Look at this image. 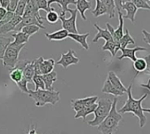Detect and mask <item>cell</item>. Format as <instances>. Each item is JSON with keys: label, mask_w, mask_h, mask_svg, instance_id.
Wrapping results in <instances>:
<instances>
[{"label": "cell", "mask_w": 150, "mask_h": 134, "mask_svg": "<svg viewBox=\"0 0 150 134\" xmlns=\"http://www.w3.org/2000/svg\"><path fill=\"white\" fill-rule=\"evenodd\" d=\"M132 82L130 84L129 87L127 88V92H126L127 100L124 104V106L119 109L118 113L121 115L126 113H132L134 116H136L139 119V127L143 128L147 122V118L143 112L142 102L145 99L148 97V93H145L139 99H134L132 94Z\"/></svg>", "instance_id": "1"}, {"label": "cell", "mask_w": 150, "mask_h": 134, "mask_svg": "<svg viewBox=\"0 0 150 134\" xmlns=\"http://www.w3.org/2000/svg\"><path fill=\"white\" fill-rule=\"evenodd\" d=\"M117 99L115 98L112 101L111 109L106 118L97 126L98 130L102 134H114L119 126L120 122L123 120V116L117 110Z\"/></svg>", "instance_id": "2"}, {"label": "cell", "mask_w": 150, "mask_h": 134, "mask_svg": "<svg viewBox=\"0 0 150 134\" xmlns=\"http://www.w3.org/2000/svg\"><path fill=\"white\" fill-rule=\"evenodd\" d=\"M29 97L35 101L36 107H43L46 104H51L55 106L60 101V92L49 91V90H35L29 89Z\"/></svg>", "instance_id": "3"}, {"label": "cell", "mask_w": 150, "mask_h": 134, "mask_svg": "<svg viewBox=\"0 0 150 134\" xmlns=\"http://www.w3.org/2000/svg\"><path fill=\"white\" fill-rule=\"evenodd\" d=\"M112 106V100L110 99H98L97 107L94 111L95 118L91 121H88V124L92 127L98 126L109 115Z\"/></svg>", "instance_id": "4"}, {"label": "cell", "mask_w": 150, "mask_h": 134, "mask_svg": "<svg viewBox=\"0 0 150 134\" xmlns=\"http://www.w3.org/2000/svg\"><path fill=\"white\" fill-rule=\"evenodd\" d=\"M24 46L25 44L16 45L11 43L6 48L5 54L3 56V59H2L4 67H6V68H10V69H14L16 64L19 61V54L21 51L24 48Z\"/></svg>", "instance_id": "5"}, {"label": "cell", "mask_w": 150, "mask_h": 134, "mask_svg": "<svg viewBox=\"0 0 150 134\" xmlns=\"http://www.w3.org/2000/svg\"><path fill=\"white\" fill-rule=\"evenodd\" d=\"M71 16L70 18H66L64 15H59V20L61 21V25L64 29H65L69 34H77L78 33V29L76 25V19H77V14L78 11L77 9H71Z\"/></svg>", "instance_id": "6"}, {"label": "cell", "mask_w": 150, "mask_h": 134, "mask_svg": "<svg viewBox=\"0 0 150 134\" xmlns=\"http://www.w3.org/2000/svg\"><path fill=\"white\" fill-rule=\"evenodd\" d=\"M118 21H119V25L116 29L110 23H106L107 29L110 33L113 42L117 44H119V40L124 36V18H123L122 12H118Z\"/></svg>", "instance_id": "7"}, {"label": "cell", "mask_w": 150, "mask_h": 134, "mask_svg": "<svg viewBox=\"0 0 150 134\" xmlns=\"http://www.w3.org/2000/svg\"><path fill=\"white\" fill-rule=\"evenodd\" d=\"M80 62V59L77 57L75 52L70 49L66 53H62L61 58L57 60V64L62 66L64 69H67L71 65H76Z\"/></svg>", "instance_id": "8"}, {"label": "cell", "mask_w": 150, "mask_h": 134, "mask_svg": "<svg viewBox=\"0 0 150 134\" xmlns=\"http://www.w3.org/2000/svg\"><path fill=\"white\" fill-rule=\"evenodd\" d=\"M98 99H99L98 96H90V97H87L83 99H74L71 100V105L72 109L75 112H77L87 106L96 103Z\"/></svg>", "instance_id": "9"}, {"label": "cell", "mask_w": 150, "mask_h": 134, "mask_svg": "<svg viewBox=\"0 0 150 134\" xmlns=\"http://www.w3.org/2000/svg\"><path fill=\"white\" fill-rule=\"evenodd\" d=\"M21 20H22V16H19V15L14 14L9 22L4 24L2 26H0V35L5 36V35L8 34L9 32L14 31L15 28L20 24Z\"/></svg>", "instance_id": "10"}, {"label": "cell", "mask_w": 150, "mask_h": 134, "mask_svg": "<svg viewBox=\"0 0 150 134\" xmlns=\"http://www.w3.org/2000/svg\"><path fill=\"white\" fill-rule=\"evenodd\" d=\"M23 16H33V17L36 18L41 24L43 25V18L40 15L39 10L36 6L35 0H31V1L28 2Z\"/></svg>", "instance_id": "11"}, {"label": "cell", "mask_w": 150, "mask_h": 134, "mask_svg": "<svg viewBox=\"0 0 150 134\" xmlns=\"http://www.w3.org/2000/svg\"><path fill=\"white\" fill-rule=\"evenodd\" d=\"M122 52V54L118 57V59H123L125 58H128L130 59L132 61H134L137 57H136V52H146L147 49L145 48V47H141V46H136L134 48H120V50Z\"/></svg>", "instance_id": "12"}, {"label": "cell", "mask_w": 150, "mask_h": 134, "mask_svg": "<svg viewBox=\"0 0 150 134\" xmlns=\"http://www.w3.org/2000/svg\"><path fill=\"white\" fill-rule=\"evenodd\" d=\"M28 25H36V26H38L40 29H45L46 28H45V26L44 25H42V24H41L40 22H39V21L36 19V18H35V17H33V16H22V20H21V21L20 22V24L15 28V32H19V31H21V29L23 28V27H26V26H28Z\"/></svg>", "instance_id": "13"}, {"label": "cell", "mask_w": 150, "mask_h": 134, "mask_svg": "<svg viewBox=\"0 0 150 134\" xmlns=\"http://www.w3.org/2000/svg\"><path fill=\"white\" fill-rule=\"evenodd\" d=\"M122 10L126 11V14L123 15V18L125 20H130L132 23H134L135 22V15L138 11V9L134 6V4L132 2L125 3L122 5Z\"/></svg>", "instance_id": "14"}, {"label": "cell", "mask_w": 150, "mask_h": 134, "mask_svg": "<svg viewBox=\"0 0 150 134\" xmlns=\"http://www.w3.org/2000/svg\"><path fill=\"white\" fill-rule=\"evenodd\" d=\"M54 3H57L60 6H61V15H64L65 16V14L66 13H70L71 9H69L68 8V6L69 5H76V0H48V6L50 8V6Z\"/></svg>", "instance_id": "15"}, {"label": "cell", "mask_w": 150, "mask_h": 134, "mask_svg": "<svg viewBox=\"0 0 150 134\" xmlns=\"http://www.w3.org/2000/svg\"><path fill=\"white\" fill-rule=\"evenodd\" d=\"M107 79H108V80L111 83V85H112L115 88H117L118 91H120V92H124V93H126L127 88L123 85V83L121 82L120 78H119L113 71H110V72H109Z\"/></svg>", "instance_id": "16"}, {"label": "cell", "mask_w": 150, "mask_h": 134, "mask_svg": "<svg viewBox=\"0 0 150 134\" xmlns=\"http://www.w3.org/2000/svg\"><path fill=\"white\" fill-rule=\"evenodd\" d=\"M90 34L88 32V33H85V34H69L68 35V37L71 38L72 40H74L75 42H77L78 44H80L81 45V47L85 50H88L89 49V45L88 44V37Z\"/></svg>", "instance_id": "17"}, {"label": "cell", "mask_w": 150, "mask_h": 134, "mask_svg": "<svg viewBox=\"0 0 150 134\" xmlns=\"http://www.w3.org/2000/svg\"><path fill=\"white\" fill-rule=\"evenodd\" d=\"M94 27L97 29V34L95 36V37L93 38V40H92V42L93 43H96L99 39H101V38H103V39H104L105 40V42L106 41H113L112 40V37H111V35H110V33L109 32V30L106 29H102L99 25H97L96 23V24H94Z\"/></svg>", "instance_id": "18"}, {"label": "cell", "mask_w": 150, "mask_h": 134, "mask_svg": "<svg viewBox=\"0 0 150 134\" xmlns=\"http://www.w3.org/2000/svg\"><path fill=\"white\" fill-rule=\"evenodd\" d=\"M55 60L54 59L50 58L48 59H42L40 62V71L42 75H45L48 73H50L53 71L54 67H55Z\"/></svg>", "instance_id": "19"}, {"label": "cell", "mask_w": 150, "mask_h": 134, "mask_svg": "<svg viewBox=\"0 0 150 134\" xmlns=\"http://www.w3.org/2000/svg\"><path fill=\"white\" fill-rule=\"evenodd\" d=\"M43 83H44V86H45V90H49V91H54L53 88V84L57 80V75L55 71H52L50 73L45 74V75H42Z\"/></svg>", "instance_id": "20"}, {"label": "cell", "mask_w": 150, "mask_h": 134, "mask_svg": "<svg viewBox=\"0 0 150 134\" xmlns=\"http://www.w3.org/2000/svg\"><path fill=\"white\" fill-rule=\"evenodd\" d=\"M102 92L103 93L111 94V95H113L115 97H120V96H124L125 94V93L118 91L117 88H115L108 79L105 80V82L103 84V89H102Z\"/></svg>", "instance_id": "21"}, {"label": "cell", "mask_w": 150, "mask_h": 134, "mask_svg": "<svg viewBox=\"0 0 150 134\" xmlns=\"http://www.w3.org/2000/svg\"><path fill=\"white\" fill-rule=\"evenodd\" d=\"M68 35H69V33L64 29L57 30V31H55L53 33H45V37L50 41H61V40H64V39L68 37Z\"/></svg>", "instance_id": "22"}, {"label": "cell", "mask_w": 150, "mask_h": 134, "mask_svg": "<svg viewBox=\"0 0 150 134\" xmlns=\"http://www.w3.org/2000/svg\"><path fill=\"white\" fill-rule=\"evenodd\" d=\"M76 9L79 11L81 18L84 21H87V17L85 15V13L87 10H89L91 8V3L88 2V0H76Z\"/></svg>", "instance_id": "23"}, {"label": "cell", "mask_w": 150, "mask_h": 134, "mask_svg": "<svg viewBox=\"0 0 150 134\" xmlns=\"http://www.w3.org/2000/svg\"><path fill=\"white\" fill-rule=\"evenodd\" d=\"M96 107H97V103H95V104L87 106V107H83L82 109L77 111L76 114H75V115H74V117L76 118V119H78V118H82V119L84 120V122H86V117H87L88 115L94 113V111L96 110Z\"/></svg>", "instance_id": "24"}, {"label": "cell", "mask_w": 150, "mask_h": 134, "mask_svg": "<svg viewBox=\"0 0 150 134\" xmlns=\"http://www.w3.org/2000/svg\"><path fill=\"white\" fill-rule=\"evenodd\" d=\"M11 37L13 38H14L13 42H12V43L14 44H16V45L26 44L29 41V37H30L28 35H26L25 33H23L22 31L15 32L14 34H12Z\"/></svg>", "instance_id": "25"}, {"label": "cell", "mask_w": 150, "mask_h": 134, "mask_svg": "<svg viewBox=\"0 0 150 134\" xmlns=\"http://www.w3.org/2000/svg\"><path fill=\"white\" fill-rule=\"evenodd\" d=\"M102 50L103 51H109L110 52L111 56L115 57L117 51L120 50V45H119V44H117L113 41H106L105 44L103 45Z\"/></svg>", "instance_id": "26"}, {"label": "cell", "mask_w": 150, "mask_h": 134, "mask_svg": "<svg viewBox=\"0 0 150 134\" xmlns=\"http://www.w3.org/2000/svg\"><path fill=\"white\" fill-rule=\"evenodd\" d=\"M12 39H13V37L11 36L10 37H5V36L0 35V59H3V56L5 54L6 48L13 42Z\"/></svg>", "instance_id": "27"}, {"label": "cell", "mask_w": 150, "mask_h": 134, "mask_svg": "<svg viewBox=\"0 0 150 134\" xmlns=\"http://www.w3.org/2000/svg\"><path fill=\"white\" fill-rule=\"evenodd\" d=\"M100 1L105 6L107 9V14H109V18H114L116 15V6L114 0H100Z\"/></svg>", "instance_id": "28"}, {"label": "cell", "mask_w": 150, "mask_h": 134, "mask_svg": "<svg viewBox=\"0 0 150 134\" xmlns=\"http://www.w3.org/2000/svg\"><path fill=\"white\" fill-rule=\"evenodd\" d=\"M128 44H135V40L130 35L129 30L125 29V34H124L122 38L119 40V45L120 48H126Z\"/></svg>", "instance_id": "29"}, {"label": "cell", "mask_w": 150, "mask_h": 134, "mask_svg": "<svg viewBox=\"0 0 150 134\" xmlns=\"http://www.w3.org/2000/svg\"><path fill=\"white\" fill-rule=\"evenodd\" d=\"M146 68V62L144 58H137L133 61V69L135 70L136 73H144Z\"/></svg>", "instance_id": "30"}, {"label": "cell", "mask_w": 150, "mask_h": 134, "mask_svg": "<svg viewBox=\"0 0 150 134\" xmlns=\"http://www.w3.org/2000/svg\"><path fill=\"white\" fill-rule=\"evenodd\" d=\"M35 76V70H34V65L33 60L30 61L23 70V77L28 81V83L32 82V78Z\"/></svg>", "instance_id": "31"}, {"label": "cell", "mask_w": 150, "mask_h": 134, "mask_svg": "<svg viewBox=\"0 0 150 134\" xmlns=\"http://www.w3.org/2000/svg\"><path fill=\"white\" fill-rule=\"evenodd\" d=\"M107 14V9L105 6L100 1V0H96V8L92 11V14L95 17H100Z\"/></svg>", "instance_id": "32"}, {"label": "cell", "mask_w": 150, "mask_h": 134, "mask_svg": "<svg viewBox=\"0 0 150 134\" xmlns=\"http://www.w3.org/2000/svg\"><path fill=\"white\" fill-rule=\"evenodd\" d=\"M10 78L12 81H13L14 83H19L22 78H23V71L19 70V69H13L12 71L10 72V75H9Z\"/></svg>", "instance_id": "33"}, {"label": "cell", "mask_w": 150, "mask_h": 134, "mask_svg": "<svg viewBox=\"0 0 150 134\" xmlns=\"http://www.w3.org/2000/svg\"><path fill=\"white\" fill-rule=\"evenodd\" d=\"M39 30H40V28L38 26H36V25H28V26L23 27L21 31H22L23 33H25L28 37H31L34 34L37 33Z\"/></svg>", "instance_id": "34"}, {"label": "cell", "mask_w": 150, "mask_h": 134, "mask_svg": "<svg viewBox=\"0 0 150 134\" xmlns=\"http://www.w3.org/2000/svg\"><path fill=\"white\" fill-rule=\"evenodd\" d=\"M32 82L35 85V90H44L45 89L42 75H35L32 78Z\"/></svg>", "instance_id": "35"}, {"label": "cell", "mask_w": 150, "mask_h": 134, "mask_svg": "<svg viewBox=\"0 0 150 134\" xmlns=\"http://www.w3.org/2000/svg\"><path fill=\"white\" fill-rule=\"evenodd\" d=\"M27 4H28V2L26 1V0H20L18 5H17V7L14 11V14L19 15V16H23Z\"/></svg>", "instance_id": "36"}, {"label": "cell", "mask_w": 150, "mask_h": 134, "mask_svg": "<svg viewBox=\"0 0 150 134\" xmlns=\"http://www.w3.org/2000/svg\"><path fill=\"white\" fill-rule=\"evenodd\" d=\"M36 6L38 8V10H43L45 12H50L51 10H53L52 8H50L48 6V0H35Z\"/></svg>", "instance_id": "37"}, {"label": "cell", "mask_w": 150, "mask_h": 134, "mask_svg": "<svg viewBox=\"0 0 150 134\" xmlns=\"http://www.w3.org/2000/svg\"><path fill=\"white\" fill-rule=\"evenodd\" d=\"M58 19H59V15L54 10L48 12L46 14V20L49 23H51V24L56 23L58 21Z\"/></svg>", "instance_id": "38"}, {"label": "cell", "mask_w": 150, "mask_h": 134, "mask_svg": "<svg viewBox=\"0 0 150 134\" xmlns=\"http://www.w3.org/2000/svg\"><path fill=\"white\" fill-rule=\"evenodd\" d=\"M132 3L137 7V9L150 10V6L145 1V0H132Z\"/></svg>", "instance_id": "39"}, {"label": "cell", "mask_w": 150, "mask_h": 134, "mask_svg": "<svg viewBox=\"0 0 150 134\" xmlns=\"http://www.w3.org/2000/svg\"><path fill=\"white\" fill-rule=\"evenodd\" d=\"M28 81L26 80V79L23 77L19 83H17V86L19 87V89L21 90V92H23V93H28V94L29 89H28Z\"/></svg>", "instance_id": "40"}, {"label": "cell", "mask_w": 150, "mask_h": 134, "mask_svg": "<svg viewBox=\"0 0 150 134\" xmlns=\"http://www.w3.org/2000/svg\"><path fill=\"white\" fill-rule=\"evenodd\" d=\"M13 15H14V13L7 11V13H6L5 18H4L1 21H0V26H2V25H4V24H6V23L9 22V21L12 20V18L13 17Z\"/></svg>", "instance_id": "41"}, {"label": "cell", "mask_w": 150, "mask_h": 134, "mask_svg": "<svg viewBox=\"0 0 150 134\" xmlns=\"http://www.w3.org/2000/svg\"><path fill=\"white\" fill-rule=\"evenodd\" d=\"M19 1H20V0H10L9 6H8V7H7L6 10L9 11V12L14 13V11H15V9H16V7H17V5H18Z\"/></svg>", "instance_id": "42"}, {"label": "cell", "mask_w": 150, "mask_h": 134, "mask_svg": "<svg viewBox=\"0 0 150 134\" xmlns=\"http://www.w3.org/2000/svg\"><path fill=\"white\" fill-rule=\"evenodd\" d=\"M142 35H143V41L150 45V32L143 29L142 30Z\"/></svg>", "instance_id": "43"}, {"label": "cell", "mask_w": 150, "mask_h": 134, "mask_svg": "<svg viewBox=\"0 0 150 134\" xmlns=\"http://www.w3.org/2000/svg\"><path fill=\"white\" fill-rule=\"evenodd\" d=\"M140 86L142 88H145V89H146L147 91L150 92V78H149L147 84H141ZM143 112L144 113H150V108H143Z\"/></svg>", "instance_id": "44"}, {"label": "cell", "mask_w": 150, "mask_h": 134, "mask_svg": "<svg viewBox=\"0 0 150 134\" xmlns=\"http://www.w3.org/2000/svg\"><path fill=\"white\" fill-rule=\"evenodd\" d=\"M144 59L146 62V70L144 71V73L146 75H150V54L146 56Z\"/></svg>", "instance_id": "45"}, {"label": "cell", "mask_w": 150, "mask_h": 134, "mask_svg": "<svg viewBox=\"0 0 150 134\" xmlns=\"http://www.w3.org/2000/svg\"><path fill=\"white\" fill-rule=\"evenodd\" d=\"M115 3V6H116V10L118 12H121L122 10V5H123V0H114Z\"/></svg>", "instance_id": "46"}, {"label": "cell", "mask_w": 150, "mask_h": 134, "mask_svg": "<svg viewBox=\"0 0 150 134\" xmlns=\"http://www.w3.org/2000/svg\"><path fill=\"white\" fill-rule=\"evenodd\" d=\"M9 2H10V0H0V6L5 9H7L9 6Z\"/></svg>", "instance_id": "47"}, {"label": "cell", "mask_w": 150, "mask_h": 134, "mask_svg": "<svg viewBox=\"0 0 150 134\" xmlns=\"http://www.w3.org/2000/svg\"><path fill=\"white\" fill-rule=\"evenodd\" d=\"M6 13H7V10H6V9H5V8H3V7L0 6V21H1L5 18Z\"/></svg>", "instance_id": "48"}, {"label": "cell", "mask_w": 150, "mask_h": 134, "mask_svg": "<svg viewBox=\"0 0 150 134\" xmlns=\"http://www.w3.org/2000/svg\"><path fill=\"white\" fill-rule=\"evenodd\" d=\"M27 134H38V133L36 131V128L34 125H32V128L29 129V130L27 132Z\"/></svg>", "instance_id": "49"}, {"label": "cell", "mask_w": 150, "mask_h": 134, "mask_svg": "<svg viewBox=\"0 0 150 134\" xmlns=\"http://www.w3.org/2000/svg\"><path fill=\"white\" fill-rule=\"evenodd\" d=\"M128 2H132V0H123V4L128 3Z\"/></svg>", "instance_id": "50"}, {"label": "cell", "mask_w": 150, "mask_h": 134, "mask_svg": "<svg viewBox=\"0 0 150 134\" xmlns=\"http://www.w3.org/2000/svg\"><path fill=\"white\" fill-rule=\"evenodd\" d=\"M26 1H27V2H29V1H31V0H26Z\"/></svg>", "instance_id": "51"}, {"label": "cell", "mask_w": 150, "mask_h": 134, "mask_svg": "<svg viewBox=\"0 0 150 134\" xmlns=\"http://www.w3.org/2000/svg\"><path fill=\"white\" fill-rule=\"evenodd\" d=\"M149 1H150V0H149Z\"/></svg>", "instance_id": "52"}]
</instances>
